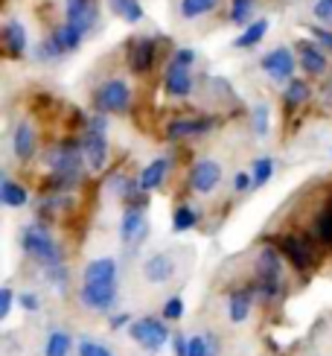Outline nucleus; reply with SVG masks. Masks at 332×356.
<instances>
[{"label": "nucleus", "mask_w": 332, "mask_h": 356, "mask_svg": "<svg viewBox=\"0 0 332 356\" xmlns=\"http://www.w3.org/2000/svg\"><path fill=\"white\" fill-rule=\"evenodd\" d=\"M175 353H178V356H187V342H184L181 336L175 339Z\"/></svg>", "instance_id": "nucleus-43"}, {"label": "nucleus", "mask_w": 332, "mask_h": 356, "mask_svg": "<svg viewBox=\"0 0 332 356\" xmlns=\"http://www.w3.org/2000/svg\"><path fill=\"white\" fill-rule=\"evenodd\" d=\"M187 356H210V342L201 336H192L187 342Z\"/></svg>", "instance_id": "nucleus-36"}, {"label": "nucleus", "mask_w": 332, "mask_h": 356, "mask_svg": "<svg viewBox=\"0 0 332 356\" xmlns=\"http://www.w3.org/2000/svg\"><path fill=\"white\" fill-rule=\"evenodd\" d=\"M82 140H70V143H62L44 158L53 170V184H73L79 178V170H82Z\"/></svg>", "instance_id": "nucleus-1"}, {"label": "nucleus", "mask_w": 332, "mask_h": 356, "mask_svg": "<svg viewBox=\"0 0 332 356\" xmlns=\"http://www.w3.org/2000/svg\"><path fill=\"white\" fill-rule=\"evenodd\" d=\"M131 339L140 342L146 350H160L166 345V339H169V330L158 318H140L131 324Z\"/></svg>", "instance_id": "nucleus-6"}, {"label": "nucleus", "mask_w": 332, "mask_h": 356, "mask_svg": "<svg viewBox=\"0 0 332 356\" xmlns=\"http://www.w3.org/2000/svg\"><path fill=\"white\" fill-rule=\"evenodd\" d=\"M315 234H318V240L332 245V204L326 207V211L318 213V222H315Z\"/></svg>", "instance_id": "nucleus-32"}, {"label": "nucleus", "mask_w": 332, "mask_h": 356, "mask_svg": "<svg viewBox=\"0 0 332 356\" xmlns=\"http://www.w3.org/2000/svg\"><path fill=\"white\" fill-rule=\"evenodd\" d=\"M70 348H73V339L65 330H56V333H50L47 345H44V356H67Z\"/></svg>", "instance_id": "nucleus-24"}, {"label": "nucleus", "mask_w": 332, "mask_h": 356, "mask_svg": "<svg viewBox=\"0 0 332 356\" xmlns=\"http://www.w3.org/2000/svg\"><path fill=\"white\" fill-rule=\"evenodd\" d=\"M24 248H26L29 257H35L38 263L47 266V272L62 269V254H58V248H56V243L47 236V231H41V228H26V231H24Z\"/></svg>", "instance_id": "nucleus-3"}, {"label": "nucleus", "mask_w": 332, "mask_h": 356, "mask_svg": "<svg viewBox=\"0 0 332 356\" xmlns=\"http://www.w3.org/2000/svg\"><path fill=\"white\" fill-rule=\"evenodd\" d=\"M184 316V301L181 298H169L163 304V318H169V321H175V318H181Z\"/></svg>", "instance_id": "nucleus-37"}, {"label": "nucleus", "mask_w": 332, "mask_h": 356, "mask_svg": "<svg viewBox=\"0 0 332 356\" xmlns=\"http://www.w3.org/2000/svg\"><path fill=\"white\" fill-rule=\"evenodd\" d=\"M256 286L263 298H274L280 292V254L274 248H263L256 257Z\"/></svg>", "instance_id": "nucleus-5"}, {"label": "nucleus", "mask_w": 332, "mask_h": 356, "mask_svg": "<svg viewBox=\"0 0 332 356\" xmlns=\"http://www.w3.org/2000/svg\"><path fill=\"white\" fill-rule=\"evenodd\" d=\"M219 181H222V167L216 164V161L204 158V161H199V164H192V170H190V184H192V190H199V193H213V190L219 187Z\"/></svg>", "instance_id": "nucleus-8"}, {"label": "nucleus", "mask_w": 332, "mask_h": 356, "mask_svg": "<svg viewBox=\"0 0 332 356\" xmlns=\"http://www.w3.org/2000/svg\"><path fill=\"white\" fill-rule=\"evenodd\" d=\"M280 251L294 263V269H300V272L309 269L312 260H315L309 243L300 240V236H283V240H280Z\"/></svg>", "instance_id": "nucleus-11"}, {"label": "nucleus", "mask_w": 332, "mask_h": 356, "mask_svg": "<svg viewBox=\"0 0 332 356\" xmlns=\"http://www.w3.org/2000/svg\"><path fill=\"white\" fill-rule=\"evenodd\" d=\"M128 321V316H117V318H111V327H119V324H126Z\"/></svg>", "instance_id": "nucleus-44"}, {"label": "nucleus", "mask_w": 332, "mask_h": 356, "mask_svg": "<svg viewBox=\"0 0 332 356\" xmlns=\"http://www.w3.org/2000/svg\"><path fill=\"white\" fill-rule=\"evenodd\" d=\"M85 284H117V263L111 257L90 260L85 269Z\"/></svg>", "instance_id": "nucleus-16"}, {"label": "nucleus", "mask_w": 332, "mask_h": 356, "mask_svg": "<svg viewBox=\"0 0 332 356\" xmlns=\"http://www.w3.org/2000/svg\"><path fill=\"white\" fill-rule=\"evenodd\" d=\"M79 356H111L108 348H102L97 342H82L79 345Z\"/></svg>", "instance_id": "nucleus-38"}, {"label": "nucleus", "mask_w": 332, "mask_h": 356, "mask_svg": "<svg viewBox=\"0 0 332 356\" xmlns=\"http://www.w3.org/2000/svg\"><path fill=\"white\" fill-rule=\"evenodd\" d=\"M3 44H6L9 56H15V58L24 56V50H26V29H24L21 21H9L3 26Z\"/></svg>", "instance_id": "nucleus-21"}, {"label": "nucleus", "mask_w": 332, "mask_h": 356, "mask_svg": "<svg viewBox=\"0 0 332 356\" xmlns=\"http://www.w3.org/2000/svg\"><path fill=\"white\" fill-rule=\"evenodd\" d=\"M254 131H256L260 138L268 135V106H263V102L254 108Z\"/></svg>", "instance_id": "nucleus-35"}, {"label": "nucleus", "mask_w": 332, "mask_h": 356, "mask_svg": "<svg viewBox=\"0 0 332 356\" xmlns=\"http://www.w3.org/2000/svg\"><path fill=\"white\" fill-rule=\"evenodd\" d=\"M251 313V295L248 292H236L231 298V321H245Z\"/></svg>", "instance_id": "nucleus-31"}, {"label": "nucleus", "mask_w": 332, "mask_h": 356, "mask_svg": "<svg viewBox=\"0 0 332 356\" xmlns=\"http://www.w3.org/2000/svg\"><path fill=\"white\" fill-rule=\"evenodd\" d=\"M155 56H158L155 38H134L128 50V65L134 73H149L155 65Z\"/></svg>", "instance_id": "nucleus-9"}, {"label": "nucleus", "mask_w": 332, "mask_h": 356, "mask_svg": "<svg viewBox=\"0 0 332 356\" xmlns=\"http://www.w3.org/2000/svg\"><path fill=\"white\" fill-rule=\"evenodd\" d=\"M297 53H300V67H304L309 76H321V73H326V56H324V50L315 47L312 41H300Z\"/></svg>", "instance_id": "nucleus-14"}, {"label": "nucleus", "mask_w": 332, "mask_h": 356, "mask_svg": "<svg viewBox=\"0 0 332 356\" xmlns=\"http://www.w3.org/2000/svg\"><path fill=\"white\" fill-rule=\"evenodd\" d=\"M312 33H315V38H318L321 44H326V47H332V33H326V29H324V26H315V29H312Z\"/></svg>", "instance_id": "nucleus-41"}, {"label": "nucleus", "mask_w": 332, "mask_h": 356, "mask_svg": "<svg viewBox=\"0 0 332 356\" xmlns=\"http://www.w3.org/2000/svg\"><path fill=\"white\" fill-rule=\"evenodd\" d=\"M306 99H309V85L304 79H292L289 88H285V106L297 108V106H304Z\"/></svg>", "instance_id": "nucleus-29"}, {"label": "nucleus", "mask_w": 332, "mask_h": 356, "mask_svg": "<svg viewBox=\"0 0 332 356\" xmlns=\"http://www.w3.org/2000/svg\"><path fill=\"white\" fill-rule=\"evenodd\" d=\"M271 175H274V161H271V158H256L254 167H251V187L256 190V187L268 184Z\"/></svg>", "instance_id": "nucleus-27"}, {"label": "nucleus", "mask_w": 332, "mask_h": 356, "mask_svg": "<svg viewBox=\"0 0 332 356\" xmlns=\"http://www.w3.org/2000/svg\"><path fill=\"white\" fill-rule=\"evenodd\" d=\"M128 102H131V88L126 79H108L94 97V106L102 114H123Z\"/></svg>", "instance_id": "nucleus-4"}, {"label": "nucleus", "mask_w": 332, "mask_h": 356, "mask_svg": "<svg viewBox=\"0 0 332 356\" xmlns=\"http://www.w3.org/2000/svg\"><path fill=\"white\" fill-rule=\"evenodd\" d=\"M294 65H297V58L285 47H277L268 56H263V70L268 73V79H274V82H292Z\"/></svg>", "instance_id": "nucleus-7"}, {"label": "nucleus", "mask_w": 332, "mask_h": 356, "mask_svg": "<svg viewBox=\"0 0 332 356\" xmlns=\"http://www.w3.org/2000/svg\"><path fill=\"white\" fill-rule=\"evenodd\" d=\"M265 33H268V21H263V18H260L256 24H251V26L245 29V33L233 41V44H236V47H242V50H245V47H254V44H260V41L265 38Z\"/></svg>", "instance_id": "nucleus-26"}, {"label": "nucleus", "mask_w": 332, "mask_h": 356, "mask_svg": "<svg viewBox=\"0 0 332 356\" xmlns=\"http://www.w3.org/2000/svg\"><path fill=\"white\" fill-rule=\"evenodd\" d=\"M117 298V284H85L82 286V301L90 309H108Z\"/></svg>", "instance_id": "nucleus-13"}, {"label": "nucleus", "mask_w": 332, "mask_h": 356, "mask_svg": "<svg viewBox=\"0 0 332 356\" xmlns=\"http://www.w3.org/2000/svg\"><path fill=\"white\" fill-rule=\"evenodd\" d=\"M219 0H181V15H184L187 21L192 18H201V15L213 12Z\"/></svg>", "instance_id": "nucleus-28"}, {"label": "nucleus", "mask_w": 332, "mask_h": 356, "mask_svg": "<svg viewBox=\"0 0 332 356\" xmlns=\"http://www.w3.org/2000/svg\"><path fill=\"white\" fill-rule=\"evenodd\" d=\"M111 6H114V12L119 15V18L128 21V24L143 21V6H140V0H111Z\"/></svg>", "instance_id": "nucleus-25"}, {"label": "nucleus", "mask_w": 332, "mask_h": 356, "mask_svg": "<svg viewBox=\"0 0 332 356\" xmlns=\"http://www.w3.org/2000/svg\"><path fill=\"white\" fill-rule=\"evenodd\" d=\"M143 275L149 284H163V280H169L175 275V260L169 254H152L143 266Z\"/></svg>", "instance_id": "nucleus-15"}, {"label": "nucleus", "mask_w": 332, "mask_h": 356, "mask_svg": "<svg viewBox=\"0 0 332 356\" xmlns=\"http://www.w3.org/2000/svg\"><path fill=\"white\" fill-rule=\"evenodd\" d=\"M256 9V0H231V21L233 24H248Z\"/></svg>", "instance_id": "nucleus-30"}, {"label": "nucleus", "mask_w": 332, "mask_h": 356, "mask_svg": "<svg viewBox=\"0 0 332 356\" xmlns=\"http://www.w3.org/2000/svg\"><path fill=\"white\" fill-rule=\"evenodd\" d=\"M21 307H26V309H38V298H35V295H21Z\"/></svg>", "instance_id": "nucleus-42"}, {"label": "nucleus", "mask_w": 332, "mask_h": 356, "mask_svg": "<svg viewBox=\"0 0 332 356\" xmlns=\"http://www.w3.org/2000/svg\"><path fill=\"white\" fill-rule=\"evenodd\" d=\"M12 149H15V158H18V161H29L35 155V131H33V126H29V123H21L18 129H15Z\"/></svg>", "instance_id": "nucleus-18"}, {"label": "nucleus", "mask_w": 332, "mask_h": 356, "mask_svg": "<svg viewBox=\"0 0 332 356\" xmlns=\"http://www.w3.org/2000/svg\"><path fill=\"white\" fill-rule=\"evenodd\" d=\"M67 24L88 33L97 24V3L94 0H67Z\"/></svg>", "instance_id": "nucleus-12"}, {"label": "nucleus", "mask_w": 332, "mask_h": 356, "mask_svg": "<svg viewBox=\"0 0 332 356\" xmlns=\"http://www.w3.org/2000/svg\"><path fill=\"white\" fill-rule=\"evenodd\" d=\"M312 15L321 26H332V0H318V3L312 6Z\"/></svg>", "instance_id": "nucleus-34"}, {"label": "nucleus", "mask_w": 332, "mask_h": 356, "mask_svg": "<svg viewBox=\"0 0 332 356\" xmlns=\"http://www.w3.org/2000/svg\"><path fill=\"white\" fill-rule=\"evenodd\" d=\"M9 307H12V289H0V318L9 316Z\"/></svg>", "instance_id": "nucleus-39"}, {"label": "nucleus", "mask_w": 332, "mask_h": 356, "mask_svg": "<svg viewBox=\"0 0 332 356\" xmlns=\"http://www.w3.org/2000/svg\"><path fill=\"white\" fill-rule=\"evenodd\" d=\"M143 231H146L143 207H128L126 216H123V225H119V236H123V243H134V240H140Z\"/></svg>", "instance_id": "nucleus-19"}, {"label": "nucleus", "mask_w": 332, "mask_h": 356, "mask_svg": "<svg viewBox=\"0 0 332 356\" xmlns=\"http://www.w3.org/2000/svg\"><path fill=\"white\" fill-rule=\"evenodd\" d=\"M233 187H236L239 193L248 190V187H251V175H248V172H239V175L233 178Z\"/></svg>", "instance_id": "nucleus-40"}, {"label": "nucleus", "mask_w": 332, "mask_h": 356, "mask_svg": "<svg viewBox=\"0 0 332 356\" xmlns=\"http://www.w3.org/2000/svg\"><path fill=\"white\" fill-rule=\"evenodd\" d=\"M166 170H169V161H163V158L152 161V164H149V167L140 172L138 187H140V190H155V187H160L163 178H166Z\"/></svg>", "instance_id": "nucleus-22"}, {"label": "nucleus", "mask_w": 332, "mask_h": 356, "mask_svg": "<svg viewBox=\"0 0 332 356\" xmlns=\"http://www.w3.org/2000/svg\"><path fill=\"white\" fill-rule=\"evenodd\" d=\"M82 152H85V161L90 164V170H102L105 161H108V143H105V135L102 131H90L82 138Z\"/></svg>", "instance_id": "nucleus-10"}, {"label": "nucleus", "mask_w": 332, "mask_h": 356, "mask_svg": "<svg viewBox=\"0 0 332 356\" xmlns=\"http://www.w3.org/2000/svg\"><path fill=\"white\" fill-rule=\"evenodd\" d=\"M82 29L79 26H73V24H65V26H58V29H53V35H50V41L56 44V50L58 53H70V50H76L79 44H82Z\"/></svg>", "instance_id": "nucleus-20"}, {"label": "nucleus", "mask_w": 332, "mask_h": 356, "mask_svg": "<svg viewBox=\"0 0 332 356\" xmlns=\"http://www.w3.org/2000/svg\"><path fill=\"white\" fill-rule=\"evenodd\" d=\"M213 129V120H175L166 129V138L169 140H184V138H199L207 135Z\"/></svg>", "instance_id": "nucleus-17"}, {"label": "nucleus", "mask_w": 332, "mask_h": 356, "mask_svg": "<svg viewBox=\"0 0 332 356\" xmlns=\"http://www.w3.org/2000/svg\"><path fill=\"white\" fill-rule=\"evenodd\" d=\"M26 190L24 184H15L9 175H3V181H0V202H3L6 207H24L26 204Z\"/></svg>", "instance_id": "nucleus-23"}, {"label": "nucleus", "mask_w": 332, "mask_h": 356, "mask_svg": "<svg viewBox=\"0 0 332 356\" xmlns=\"http://www.w3.org/2000/svg\"><path fill=\"white\" fill-rule=\"evenodd\" d=\"M195 62V53L192 50H178L172 56L169 67H166V76H163V91L169 97H190L192 94V67Z\"/></svg>", "instance_id": "nucleus-2"}, {"label": "nucleus", "mask_w": 332, "mask_h": 356, "mask_svg": "<svg viewBox=\"0 0 332 356\" xmlns=\"http://www.w3.org/2000/svg\"><path fill=\"white\" fill-rule=\"evenodd\" d=\"M192 225H195V211L190 204H181L175 211V216H172V228L175 231H190Z\"/></svg>", "instance_id": "nucleus-33"}]
</instances>
